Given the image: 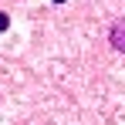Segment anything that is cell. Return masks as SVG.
<instances>
[{"label":"cell","instance_id":"cell-1","mask_svg":"<svg viewBox=\"0 0 125 125\" xmlns=\"http://www.w3.org/2000/svg\"><path fill=\"white\" fill-rule=\"evenodd\" d=\"M112 44H115L118 51H125V21H118L112 27Z\"/></svg>","mask_w":125,"mask_h":125},{"label":"cell","instance_id":"cell-2","mask_svg":"<svg viewBox=\"0 0 125 125\" xmlns=\"http://www.w3.org/2000/svg\"><path fill=\"white\" fill-rule=\"evenodd\" d=\"M0 31H7V14H0Z\"/></svg>","mask_w":125,"mask_h":125},{"label":"cell","instance_id":"cell-3","mask_svg":"<svg viewBox=\"0 0 125 125\" xmlns=\"http://www.w3.org/2000/svg\"><path fill=\"white\" fill-rule=\"evenodd\" d=\"M58 3H61V0H58Z\"/></svg>","mask_w":125,"mask_h":125}]
</instances>
